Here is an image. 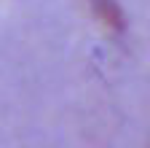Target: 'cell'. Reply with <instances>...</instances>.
Instances as JSON below:
<instances>
[{
  "label": "cell",
  "mask_w": 150,
  "mask_h": 148,
  "mask_svg": "<svg viewBox=\"0 0 150 148\" xmlns=\"http://www.w3.org/2000/svg\"><path fill=\"white\" fill-rule=\"evenodd\" d=\"M91 6H94V11H97L110 27H115V30L123 27V14L115 6V0H91Z\"/></svg>",
  "instance_id": "6da1fadb"
}]
</instances>
